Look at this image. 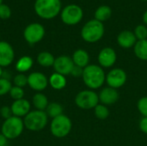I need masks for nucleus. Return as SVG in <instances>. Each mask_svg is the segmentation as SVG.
I'll return each mask as SVG.
<instances>
[{
	"mask_svg": "<svg viewBox=\"0 0 147 146\" xmlns=\"http://www.w3.org/2000/svg\"><path fill=\"white\" fill-rule=\"evenodd\" d=\"M84 84L90 89L101 88L106 82V74L103 69L97 65H89L84 68L82 76Z\"/></svg>",
	"mask_w": 147,
	"mask_h": 146,
	"instance_id": "f257e3e1",
	"label": "nucleus"
},
{
	"mask_svg": "<svg viewBox=\"0 0 147 146\" xmlns=\"http://www.w3.org/2000/svg\"><path fill=\"white\" fill-rule=\"evenodd\" d=\"M105 28L102 22L92 19L87 22L81 29L82 39L88 43H96L104 35Z\"/></svg>",
	"mask_w": 147,
	"mask_h": 146,
	"instance_id": "f03ea898",
	"label": "nucleus"
},
{
	"mask_svg": "<svg viewBox=\"0 0 147 146\" xmlns=\"http://www.w3.org/2000/svg\"><path fill=\"white\" fill-rule=\"evenodd\" d=\"M34 10L43 19H53L59 14L61 2L60 0H36Z\"/></svg>",
	"mask_w": 147,
	"mask_h": 146,
	"instance_id": "7ed1b4c3",
	"label": "nucleus"
},
{
	"mask_svg": "<svg viewBox=\"0 0 147 146\" xmlns=\"http://www.w3.org/2000/svg\"><path fill=\"white\" fill-rule=\"evenodd\" d=\"M47 114L45 111L34 110L30 111L23 120L24 126L33 132H38L42 130L47 124Z\"/></svg>",
	"mask_w": 147,
	"mask_h": 146,
	"instance_id": "20e7f679",
	"label": "nucleus"
},
{
	"mask_svg": "<svg viewBox=\"0 0 147 146\" xmlns=\"http://www.w3.org/2000/svg\"><path fill=\"white\" fill-rule=\"evenodd\" d=\"M24 128L23 120L16 116H12L7 120L2 125V134H3L7 139H14L18 138Z\"/></svg>",
	"mask_w": 147,
	"mask_h": 146,
	"instance_id": "39448f33",
	"label": "nucleus"
},
{
	"mask_svg": "<svg viewBox=\"0 0 147 146\" xmlns=\"http://www.w3.org/2000/svg\"><path fill=\"white\" fill-rule=\"evenodd\" d=\"M72 127L71 120L70 118L65 114H61L54 119H53L50 126V130L52 134L59 139L66 137Z\"/></svg>",
	"mask_w": 147,
	"mask_h": 146,
	"instance_id": "423d86ee",
	"label": "nucleus"
},
{
	"mask_svg": "<svg viewBox=\"0 0 147 146\" xmlns=\"http://www.w3.org/2000/svg\"><path fill=\"white\" fill-rule=\"evenodd\" d=\"M75 103L82 109H92L99 104V96L92 89L82 90L76 96Z\"/></svg>",
	"mask_w": 147,
	"mask_h": 146,
	"instance_id": "0eeeda50",
	"label": "nucleus"
},
{
	"mask_svg": "<svg viewBox=\"0 0 147 146\" xmlns=\"http://www.w3.org/2000/svg\"><path fill=\"white\" fill-rule=\"evenodd\" d=\"M84 16V11L81 7L77 4H69L65 6L61 11L62 22L70 26L79 23Z\"/></svg>",
	"mask_w": 147,
	"mask_h": 146,
	"instance_id": "6e6552de",
	"label": "nucleus"
},
{
	"mask_svg": "<svg viewBox=\"0 0 147 146\" xmlns=\"http://www.w3.org/2000/svg\"><path fill=\"white\" fill-rule=\"evenodd\" d=\"M45 35V28L40 23H31L26 27L23 32V37L29 44L40 42Z\"/></svg>",
	"mask_w": 147,
	"mask_h": 146,
	"instance_id": "1a4fd4ad",
	"label": "nucleus"
},
{
	"mask_svg": "<svg viewBox=\"0 0 147 146\" xmlns=\"http://www.w3.org/2000/svg\"><path fill=\"white\" fill-rule=\"evenodd\" d=\"M127 80V73L124 70L121 68H115L109 71V72L106 75V83L109 87L114 89H119L122 87Z\"/></svg>",
	"mask_w": 147,
	"mask_h": 146,
	"instance_id": "9d476101",
	"label": "nucleus"
},
{
	"mask_svg": "<svg viewBox=\"0 0 147 146\" xmlns=\"http://www.w3.org/2000/svg\"><path fill=\"white\" fill-rule=\"evenodd\" d=\"M74 67V63L72 59L66 55H61L55 59L53 68L55 72L59 73L63 76H66L71 74L72 69Z\"/></svg>",
	"mask_w": 147,
	"mask_h": 146,
	"instance_id": "9b49d317",
	"label": "nucleus"
},
{
	"mask_svg": "<svg viewBox=\"0 0 147 146\" xmlns=\"http://www.w3.org/2000/svg\"><path fill=\"white\" fill-rule=\"evenodd\" d=\"M47 77L41 72H32L28 76V84L35 91L44 90L48 84Z\"/></svg>",
	"mask_w": 147,
	"mask_h": 146,
	"instance_id": "f8f14e48",
	"label": "nucleus"
},
{
	"mask_svg": "<svg viewBox=\"0 0 147 146\" xmlns=\"http://www.w3.org/2000/svg\"><path fill=\"white\" fill-rule=\"evenodd\" d=\"M97 59L101 67L109 68L115 64L117 59V55L113 48L104 47L100 51Z\"/></svg>",
	"mask_w": 147,
	"mask_h": 146,
	"instance_id": "ddd939ff",
	"label": "nucleus"
},
{
	"mask_svg": "<svg viewBox=\"0 0 147 146\" xmlns=\"http://www.w3.org/2000/svg\"><path fill=\"white\" fill-rule=\"evenodd\" d=\"M15 58L14 49L6 41H0V66L6 67L12 64Z\"/></svg>",
	"mask_w": 147,
	"mask_h": 146,
	"instance_id": "4468645a",
	"label": "nucleus"
},
{
	"mask_svg": "<svg viewBox=\"0 0 147 146\" xmlns=\"http://www.w3.org/2000/svg\"><path fill=\"white\" fill-rule=\"evenodd\" d=\"M99 102L105 106H110L115 104L119 99V92L116 89L111 87H106L102 89L99 95Z\"/></svg>",
	"mask_w": 147,
	"mask_h": 146,
	"instance_id": "2eb2a0df",
	"label": "nucleus"
},
{
	"mask_svg": "<svg viewBox=\"0 0 147 146\" xmlns=\"http://www.w3.org/2000/svg\"><path fill=\"white\" fill-rule=\"evenodd\" d=\"M137 39L134 35V33L130 30H123L117 36L118 45L125 49L131 48L135 46Z\"/></svg>",
	"mask_w": 147,
	"mask_h": 146,
	"instance_id": "dca6fc26",
	"label": "nucleus"
},
{
	"mask_svg": "<svg viewBox=\"0 0 147 146\" xmlns=\"http://www.w3.org/2000/svg\"><path fill=\"white\" fill-rule=\"evenodd\" d=\"M30 103L28 101L25 100V99H21V100H17L15 101L10 108L13 114V116H16V117H25L29 112H30Z\"/></svg>",
	"mask_w": 147,
	"mask_h": 146,
	"instance_id": "f3484780",
	"label": "nucleus"
},
{
	"mask_svg": "<svg viewBox=\"0 0 147 146\" xmlns=\"http://www.w3.org/2000/svg\"><path fill=\"white\" fill-rule=\"evenodd\" d=\"M71 59H72L74 65L81 68H85L86 66L89 65V63H90V55L84 49L76 50L73 52Z\"/></svg>",
	"mask_w": 147,
	"mask_h": 146,
	"instance_id": "a211bd4d",
	"label": "nucleus"
},
{
	"mask_svg": "<svg viewBox=\"0 0 147 146\" xmlns=\"http://www.w3.org/2000/svg\"><path fill=\"white\" fill-rule=\"evenodd\" d=\"M48 83L53 89H54L56 90H60L66 86V78L65 76L59 74V73L54 72L49 77Z\"/></svg>",
	"mask_w": 147,
	"mask_h": 146,
	"instance_id": "6ab92c4d",
	"label": "nucleus"
},
{
	"mask_svg": "<svg viewBox=\"0 0 147 146\" xmlns=\"http://www.w3.org/2000/svg\"><path fill=\"white\" fill-rule=\"evenodd\" d=\"M112 15V9L108 5H102L98 7L95 11V19L103 22L108 21Z\"/></svg>",
	"mask_w": 147,
	"mask_h": 146,
	"instance_id": "aec40b11",
	"label": "nucleus"
},
{
	"mask_svg": "<svg viewBox=\"0 0 147 146\" xmlns=\"http://www.w3.org/2000/svg\"><path fill=\"white\" fill-rule=\"evenodd\" d=\"M136 57L141 60L147 61V39L143 40H137L134 46Z\"/></svg>",
	"mask_w": 147,
	"mask_h": 146,
	"instance_id": "412c9836",
	"label": "nucleus"
},
{
	"mask_svg": "<svg viewBox=\"0 0 147 146\" xmlns=\"http://www.w3.org/2000/svg\"><path fill=\"white\" fill-rule=\"evenodd\" d=\"M55 59L53 55L48 52H41L37 56V62L40 65L43 67L53 66Z\"/></svg>",
	"mask_w": 147,
	"mask_h": 146,
	"instance_id": "4be33fe9",
	"label": "nucleus"
},
{
	"mask_svg": "<svg viewBox=\"0 0 147 146\" xmlns=\"http://www.w3.org/2000/svg\"><path fill=\"white\" fill-rule=\"evenodd\" d=\"M33 66V59L29 56L22 57L16 64V69L20 73H23L28 71Z\"/></svg>",
	"mask_w": 147,
	"mask_h": 146,
	"instance_id": "5701e85b",
	"label": "nucleus"
},
{
	"mask_svg": "<svg viewBox=\"0 0 147 146\" xmlns=\"http://www.w3.org/2000/svg\"><path fill=\"white\" fill-rule=\"evenodd\" d=\"M33 104L35 107L36 110L44 111L48 106L47 97L42 93H37L33 96Z\"/></svg>",
	"mask_w": 147,
	"mask_h": 146,
	"instance_id": "b1692460",
	"label": "nucleus"
},
{
	"mask_svg": "<svg viewBox=\"0 0 147 146\" xmlns=\"http://www.w3.org/2000/svg\"><path fill=\"white\" fill-rule=\"evenodd\" d=\"M45 112L47 113V116L54 119V118L63 114H62L63 113V107L58 102H51L48 104Z\"/></svg>",
	"mask_w": 147,
	"mask_h": 146,
	"instance_id": "393cba45",
	"label": "nucleus"
},
{
	"mask_svg": "<svg viewBox=\"0 0 147 146\" xmlns=\"http://www.w3.org/2000/svg\"><path fill=\"white\" fill-rule=\"evenodd\" d=\"M94 112H95L96 117L101 120H106L109 115V110L108 107L103 104H98L94 108Z\"/></svg>",
	"mask_w": 147,
	"mask_h": 146,
	"instance_id": "a878e982",
	"label": "nucleus"
},
{
	"mask_svg": "<svg viewBox=\"0 0 147 146\" xmlns=\"http://www.w3.org/2000/svg\"><path fill=\"white\" fill-rule=\"evenodd\" d=\"M134 33L137 40H143L147 39V27L146 25H138Z\"/></svg>",
	"mask_w": 147,
	"mask_h": 146,
	"instance_id": "bb28decb",
	"label": "nucleus"
},
{
	"mask_svg": "<svg viewBox=\"0 0 147 146\" xmlns=\"http://www.w3.org/2000/svg\"><path fill=\"white\" fill-rule=\"evenodd\" d=\"M11 88L12 84L8 78L0 77V96H3L7 93H9Z\"/></svg>",
	"mask_w": 147,
	"mask_h": 146,
	"instance_id": "cd10ccee",
	"label": "nucleus"
},
{
	"mask_svg": "<svg viewBox=\"0 0 147 146\" xmlns=\"http://www.w3.org/2000/svg\"><path fill=\"white\" fill-rule=\"evenodd\" d=\"M9 95H10V97L15 101L21 100L24 96V90L22 89V88H20L17 86H12L9 91Z\"/></svg>",
	"mask_w": 147,
	"mask_h": 146,
	"instance_id": "c85d7f7f",
	"label": "nucleus"
},
{
	"mask_svg": "<svg viewBox=\"0 0 147 146\" xmlns=\"http://www.w3.org/2000/svg\"><path fill=\"white\" fill-rule=\"evenodd\" d=\"M13 83H14V86L22 88L28 84V77L25 76L23 73H19L14 77Z\"/></svg>",
	"mask_w": 147,
	"mask_h": 146,
	"instance_id": "c756f323",
	"label": "nucleus"
},
{
	"mask_svg": "<svg viewBox=\"0 0 147 146\" xmlns=\"http://www.w3.org/2000/svg\"><path fill=\"white\" fill-rule=\"evenodd\" d=\"M137 108L143 117H147V96H144L138 101Z\"/></svg>",
	"mask_w": 147,
	"mask_h": 146,
	"instance_id": "7c9ffc66",
	"label": "nucleus"
},
{
	"mask_svg": "<svg viewBox=\"0 0 147 146\" xmlns=\"http://www.w3.org/2000/svg\"><path fill=\"white\" fill-rule=\"evenodd\" d=\"M11 16V9L6 4H1L0 5V18L3 20L9 19Z\"/></svg>",
	"mask_w": 147,
	"mask_h": 146,
	"instance_id": "2f4dec72",
	"label": "nucleus"
},
{
	"mask_svg": "<svg viewBox=\"0 0 147 146\" xmlns=\"http://www.w3.org/2000/svg\"><path fill=\"white\" fill-rule=\"evenodd\" d=\"M0 114H1V116L4 119V120H7L10 117L13 116V114H12V111H11V108L9 107H3L1 109H0Z\"/></svg>",
	"mask_w": 147,
	"mask_h": 146,
	"instance_id": "473e14b6",
	"label": "nucleus"
},
{
	"mask_svg": "<svg viewBox=\"0 0 147 146\" xmlns=\"http://www.w3.org/2000/svg\"><path fill=\"white\" fill-rule=\"evenodd\" d=\"M83 72H84V68H81L74 65V67L71 72V75H72L74 77H82Z\"/></svg>",
	"mask_w": 147,
	"mask_h": 146,
	"instance_id": "72a5a7b5",
	"label": "nucleus"
},
{
	"mask_svg": "<svg viewBox=\"0 0 147 146\" xmlns=\"http://www.w3.org/2000/svg\"><path fill=\"white\" fill-rule=\"evenodd\" d=\"M140 128L145 134H147V117H143L141 119L140 121Z\"/></svg>",
	"mask_w": 147,
	"mask_h": 146,
	"instance_id": "f704fd0d",
	"label": "nucleus"
},
{
	"mask_svg": "<svg viewBox=\"0 0 147 146\" xmlns=\"http://www.w3.org/2000/svg\"><path fill=\"white\" fill-rule=\"evenodd\" d=\"M7 141H8V139H6V137L1 133L0 134V146H6Z\"/></svg>",
	"mask_w": 147,
	"mask_h": 146,
	"instance_id": "c9c22d12",
	"label": "nucleus"
},
{
	"mask_svg": "<svg viewBox=\"0 0 147 146\" xmlns=\"http://www.w3.org/2000/svg\"><path fill=\"white\" fill-rule=\"evenodd\" d=\"M143 22H144V23L147 25V10L144 13V15H143Z\"/></svg>",
	"mask_w": 147,
	"mask_h": 146,
	"instance_id": "e433bc0d",
	"label": "nucleus"
},
{
	"mask_svg": "<svg viewBox=\"0 0 147 146\" xmlns=\"http://www.w3.org/2000/svg\"><path fill=\"white\" fill-rule=\"evenodd\" d=\"M2 75H3V70H2V67L0 66V77H2Z\"/></svg>",
	"mask_w": 147,
	"mask_h": 146,
	"instance_id": "4c0bfd02",
	"label": "nucleus"
},
{
	"mask_svg": "<svg viewBox=\"0 0 147 146\" xmlns=\"http://www.w3.org/2000/svg\"><path fill=\"white\" fill-rule=\"evenodd\" d=\"M2 3H3V0H0V5L2 4Z\"/></svg>",
	"mask_w": 147,
	"mask_h": 146,
	"instance_id": "58836bf2",
	"label": "nucleus"
},
{
	"mask_svg": "<svg viewBox=\"0 0 147 146\" xmlns=\"http://www.w3.org/2000/svg\"><path fill=\"white\" fill-rule=\"evenodd\" d=\"M142 1H146V2H147V0H142Z\"/></svg>",
	"mask_w": 147,
	"mask_h": 146,
	"instance_id": "ea45409f",
	"label": "nucleus"
}]
</instances>
